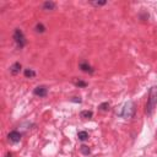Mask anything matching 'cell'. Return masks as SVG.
<instances>
[{
	"mask_svg": "<svg viewBox=\"0 0 157 157\" xmlns=\"http://www.w3.org/2000/svg\"><path fill=\"white\" fill-rule=\"evenodd\" d=\"M78 68H80L81 71H84V72H86V74H93V72H95V69L92 68L87 62H85V60L78 64Z\"/></svg>",
	"mask_w": 157,
	"mask_h": 157,
	"instance_id": "cell-6",
	"label": "cell"
},
{
	"mask_svg": "<svg viewBox=\"0 0 157 157\" xmlns=\"http://www.w3.org/2000/svg\"><path fill=\"white\" fill-rule=\"evenodd\" d=\"M33 95L35 96H38V97H45V96L48 95V87L44 86V85L37 86L36 89L33 90Z\"/></svg>",
	"mask_w": 157,
	"mask_h": 157,
	"instance_id": "cell-5",
	"label": "cell"
},
{
	"mask_svg": "<svg viewBox=\"0 0 157 157\" xmlns=\"http://www.w3.org/2000/svg\"><path fill=\"white\" fill-rule=\"evenodd\" d=\"M139 17H140V20H141V21H146L147 18H149V14H147L146 11H141V12H140V15H139Z\"/></svg>",
	"mask_w": 157,
	"mask_h": 157,
	"instance_id": "cell-16",
	"label": "cell"
},
{
	"mask_svg": "<svg viewBox=\"0 0 157 157\" xmlns=\"http://www.w3.org/2000/svg\"><path fill=\"white\" fill-rule=\"evenodd\" d=\"M45 30H47L45 28V26L43 24H41V22H38V24L35 26V31L37 32V33H44Z\"/></svg>",
	"mask_w": 157,
	"mask_h": 157,
	"instance_id": "cell-11",
	"label": "cell"
},
{
	"mask_svg": "<svg viewBox=\"0 0 157 157\" xmlns=\"http://www.w3.org/2000/svg\"><path fill=\"white\" fill-rule=\"evenodd\" d=\"M98 109L102 110V112H108L109 110V103L108 102H103L98 106Z\"/></svg>",
	"mask_w": 157,
	"mask_h": 157,
	"instance_id": "cell-14",
	"label": "cell"
},
{
	"mask_svg": "<svg viewBox=\"0 0 157 157\" xmlns=\"http://www.w3.org/2000/svg\"><path fill=\"white\" fill-rule=\"evenodd\" d=\"M90 4L93 6H104L107 4V1H91Z\"/></svg>",
	"mask_w": 157,
	"mask_h": 157,
	"instance_id": "cell-17",
	"label": "cell"
},
{
	"mask_svg": "<svg viewBox=\"0 0 157 157\" xmlns=\"http://www.w3.org/2000/svg\"><path fill=\"white\" fill-rule=\"evenodd\" d=\"M71 102H75V103H81L82 101H81L80 97H72V98H71Z\"/></svg>",
	"mask_w": 157,
	"mask_h": 157,
	"instance_id": "cell-18",
	"label": "cell"
},
{
	"mask_svg": "<svg viewBox=\"0 0 157 157\" xmlns=\"http://www.w3.org/2000/svg\"><path fill=\"white\" fill-rule=\"evenodd\" d=\"M157 106V86H152L149 91V98L145 107V113L149 115H152L155 112V108Z\"/></svg>",
	"mask_w": 157,
	"mask_h": 157,
	"instance_id": "cell-1",
	"label": "cell"
},
{
	"mask_svg": "<svg viewBox=\"0 0 157 157\" xmlns=\"http://www.w3.org/2000/svg\"><path fill=\"white\" fill-rule=\"evenodd\" d=\"M72 82H74V85L77 86V87H86L87 85H89V84H87V82L82 81V80H76V78H75V80H74Z\"/></svg>",
	"mask_w": 157,
	"mask_h": 157,
	"instance_id": "cell-15",
	"label": "cell"
},
{
	"mask_svg": "<svg viewBox=\"0 0 157 157\" xmlns=\"http://www.w3.org/2000/svg\"><path fill=\"white\" fill-rule=\"evenodd\" d=\"M80 117L84 118V119H91L92 117H93V113H92L91 110H82V112L80 113Z\"/></svg>",
	"mask_w": 157,
	"mask_h": 157,
	"instance_id": "cell-12",
	"label": "cell"
},
{
	"mask_svg": "<svg viewBox=\"0 0 157 157\" xmlns=\"http://www.w3.org/2000/svg\"><path fill=\"white\" fill-rule=\"evenodd\" d=\"M24 75L27 77V78H35L36 77V71L32 70V69H25L24 70Z\"/></svg>",
	"mask_w": 157,
	"mask_h": 157,
	"instance_id": "cell-9",
	"label": "cell"
},
{
	"mask_svg": "<svg viewBox=\"0 0 157 157\" xmlns=\"http://www.w3.org/2000/svg\"><path fill=\"white\" fill-rule=\"evenodd\" d=\"M5 157H14V155L11 154V152H7V154L5 155Z\"/></svg>",
	"mask_w": 157,
	"mask_h": 157,
	"instance_id": "cell-19",
	"label": "cell"
},
{
	"mask_svg": "<svg viewBox=\"0 0 157 157\" xmlns=\"http://www.w3.org/2000/svg\"><path fill=\"white\" fill-rule=\"evenodd\" d=\"M80 152L82 155H85V156H89L91 154V150H90V147L87 145H81L80 146Z\"/></svg>",
	"mask_w": 157,
	"mask_h": 157,
	"instance_id": "cell-13",
	"label": "cell"
},
{
	"mask_svg": "<svg viewBox=\"0 0 157 157\" xmlns=\"http://www.w3.org/2000/svg\"><path fill=\"white\" fill-rule=\"evenodd\" d=\"M21 69H22V65H21V63H14L12 65L10 66V72L12 74V75H17V74H20L21 71Z\"/></svg>",
	"mask_w": 157,
	"mask_h": 157,
	"instance_id": "cell-8",
	"label": "cell"
},
{
	"mask_svg": "<svg viewBox=\"0 0 157 157\" xmlns=\"http://www.w3.org/2000/svg\"><path fill=\"white\" fill-rule=\"evenodd\" d=\"M12 38H14V42L16 43V45L18 48H24L26 43H27V41H26V37L24 35V32H22L20 28H16L15 31H14V36H12Z\"/></svg>",
	"mask_w": 157,
	"mask_h": 157,
	"instance_id": "cell-3",
	"label": "cell"
},
{
	"mask_svg": "<svg viewBox=\"0 0 157 157\" xmlns=\"http://www.w3.org/2000/svg\"><path fill=\"white\" fill-rule=\"evenodd\" d=\"M135 113H136L135 103H134L133 101H129V102H127L125 106H124L120 115L123 118H125V119H131V118L135 117Z\"/></svg>",
	"mask_w": 157,
	"mask_h": 157,
	"instance_id": "cell-2",
	"label": "cell"
},
{
	"mask_svg": "<svg viewBox=\"0 0 157 157\" xmlns=\"http://www.w3.org/2000/svg\"><path fill=\"white\" fill-rule=\"evenodd\" d=\"M57 9V3L54 1H44L42 4V10L44 11H54Z\"/></svg>",
	"mask_w": 157,
	"mask_h": 157,
	"instance_id": "cell-7",
	"label": "cell"
},
{
	"mask_svg": "<svg viewBox=\"0 0 157 157\" xmlns=\"http://www.w3.org/2000/svg\"><path fill=\"white\" fill-rule=\"evenodd\" d=\"M22 137V134L17 130H12L7 134V140L9 142H12V144H17V142H20Z\"/></svg>",
	"mask_w": 157,
	"mask_h": 157,
	"instance_id": "cell-4",
	"label": "cell"
},
{
	"mask_svg": "<svg viewBox=\"0 0 157 157\" xmlns=\"http://www.w3.org/2000/svg\"><path fill=\"white\" fill-rule=\"evenodd\" d=\"M77 137H78V140L80 141H86L87 139H89V133L87 131H78L77 133Z\"/></svg>",
	"mask_w": 157,
	"mask_h": 157,
	"instance_id": "cell-10",
	"label": "cell"
}]
</instances>
